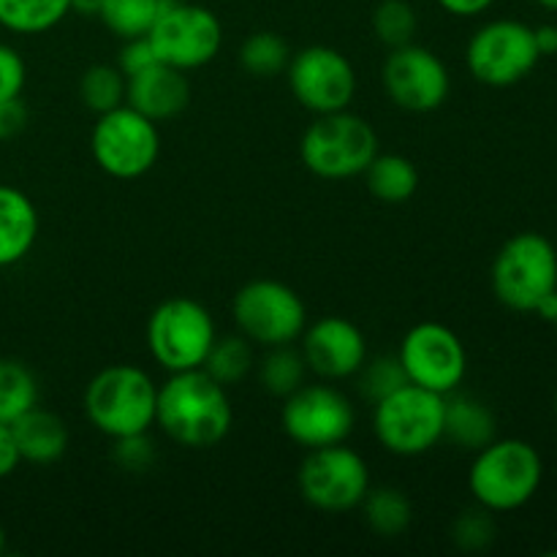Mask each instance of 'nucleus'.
<instances>
[{"instance_id":"23","label":"nucleus","mask_w":557,"mask_h":557,"mask_svg":"<svg viewBox=\"0 0 557 557\" xmlns=\"http://www.w3.org/2000/svg\"><path fill=\"white\" fill-rule=\"evenodd\" d=\"M359 509L370 531L381 539L403 536L413 520L411 498L397 487H370Z\"/></svg>"},{"instance_id":"8","label":"nucleus","mask_w":557,"mask_h":557,"mask_svg":"<svg viewBox=\"0 0 557 557\" xmlns=\"http://www.w3.org/2000/svg\"><path fill=\"white\" fill-rule=\"evenodd\" d=\"M92 161L114 180H139L156 166L161 156L158 123L136 112L134 107L112 109L98 114L90 134Z\"/></svg>"},{"instance_id":"20","label":"nucleus","mask_w":557,"mask_h":557,"mask_svg":"<svg viewBox=\"0 0 557 557\" xmlns=\"http://www.w3.org/2000/svg\"><path fill=\"white\" fill-rule=\"evenodd\" d=\"M498 438V419L493 408L473 395H446L444 413V441L457 449L479 451Z\"/></svg>"},{"instance_id":"5","label":"nucleus","mask_w":557,"mask_h":557,"mask_svg":"<svg viewBox=\"0 0 557 557\" xmlns=\"http://www.w3.org/2000/svg\"><path fill=\"white\" fill-rule=\"evenodd\" d=\"M446 395L411 384L373 403L375 441L389 455L422 457L444 441Z\"/></svg>"},{"instance_id":"28","label":"nucleus","mask_w":557,"mask_h":557,"mask_svg":"<svg viewBox=\"0 0 557 557\" xmlns=\"http://www.w3.org/2000/svg\"><path fill=\"white\" fill-rule=\"evenodd\" d=\"M305 373L308 364L299 348L292 346H275L267 351V357L259 364V381L264 392L272 397H288L305 384Z\"/></svg>"},{"instance_id":"16","label":"nucleus","mask_w":557,"mask_h":557,"mask_svg":"<svg viewBox=\"0 0 557 557\" xmlns=\"http://www.w3.org/2000/svg\"><path fill=\"white\" fill-rule=\"evenodd\" d=\"M381 85L389 101L406 112H435L451 92V76L444 60L419 44L389 49L381 69Z\"/></svg>"},{"instance_id":"3","label":"nucleus","mask_w":557,"mask_h":557,"mask_svg":"<svg viewBox=\"0 0 557 557\" xmlns=\"http://www.w3.org/2000/svg\"><path fill=\"white\" fill-rule=\"evenodd\" d=\"M87 422L107 438L139 435L156 424L158 386L150 373L136 364H109L98 370L87 384Z\"/></svg>"},{"instance_id":"30","label":"nucleus","mask_w":557,"mask_h":557,"mask_svg":"<svg viewBox=\"0 0 557 557\" xmlns=\"http://www.w3.org/2000/svg\"><path fill=\"white\" fill-rule=\"evenodd\" d=\"M288 60H292L288 44L277 33L270 30L253 33L239 47V63H243V69L250 76H259V79H270V76L283 74L288 69Z\"/></svg>"},{"instance_id":"19","label":"nucleus","mask_w":557,"mask_h":557,"mask_svg":"<svg viewBox=\"0 0 557 557\" xmlns=\"http://www.w3.org/2000/svg\"><path fill=\"white\" fill-rule=\"evenodd\" d=\"M38 210L14 185H0V270L27 259L38 239Z\"/></svg>"},{"instance_id":"15","label":"nucleus","mask_w":557,"mask_h":557,"mask_svg":"<svg viewBox=\"0 0 557 557\" xmlns=\"http://www.w3.org/2000/svg\"><path fill=\"white\" fill-rule=\"evenodd\" d=\"M288 87L299 107L313 114L341 112L357 96V71L351 60L332 47H305L288 60Z\"/></svg>"},{"instance_id":"11","label":"nucleus","mask_w":557,"mask_h":557,"mask_svg":"<svg viewBox=\"0 0 557 557\" xmlns=\"http://www.w3.org/2000/svg\"><path fill=\"white\" fill-rule=\"evenodd\" d=\"M305 504L324 515H343L359 509L370 490V468L359 451L346 444L310 449L297 473Z\"/></svg>"},{"instance_id":"31","label":"nucleus","mask_w":557,"mask_h":557,"mask_svg":"<svg viewBox=\"0 0 557 557\" xmlns=\"http://www.w3.org/2000/svg\"><path fill=\"white\" fill-rule=\"evenodd\" d=\"M417 11L408 0H381L373 11V33L384 47H406L417 36Z\"/></svg>"},{"instance_id":"17","label":"nucleus","mask_w":557,"mask_h":557,"mask_svg":"<svg viewBox=\"0 0 557 557\" xmlns=\"http://www.w3.org/2000/svg\"><path fill=\"white\" fill-rule=\"evenodd\" d=\"M305 364L321 381L354 379L368 359V341L354 321L343 315H324L302 332Z\"/></svg>"},{"instance_id":"4","label":"nucleus","mask_w":557,"mask_h":557,"mask_svg":"<svg viewBox=\"0 0 557 557\" xmlns=\"http://www.w3.org/2000/svg\"><path fill=\"white\" fill-rule=\"evenodd\" d=\"M375 156H379V136L373 125L348 109L315 114L299 141V158L308 172L321 180L359 177Z\"/></svg>"},{"instance_id":"34","label":"nucleus","mask_w":557,"mask_h":557,"mask_svg":"<svg viewBox=\"0 0 557 557\" xmlns=\"http://www.w3.org/2000/svg\"><path fill=\"white\" fill-rule=\"evenodd\" d=\"M112 460L120 471L145 473L150 471L152 462H156V446H152V441L147 438V433L114 438Z\"/></svg>"},{"instance_id":"44","label":"nucleus","mask_w":557,"mask_h":557,"mask_svg":"<svg viewBox=\"0 0 557 557\" xmlns=\"http://www.w3.org/2000/svg\"><path fill=\"white\" fill-rule=\"evenodd\" d=\"M5 553V531H3V525H0V555Z\"/></svg>"},{"instance_id":"13","label":"nucleus","mask_w":557,"mask_h":557,"mask_svg":"<svg viewBox=\"0 0 557 557\" xmlns=\"http://www.w3.org/2000/svg\"><path fill=\"white\" fill-rule=\"evenodd\" d=\"M281 424L288 438L302 449L346 444L357 424L351 400L332 384H302L283 397Z\"/></svg>"},{"instance_id":"39","label":"nucleus","mask_w":557,"mask_h":557,"mask_svg":"<svg viewBox=\"0 0 557 557\" xmlns=\"http://www.w3.org/2000/svg\"><path fill=\"white\" fill-rule=\"evenodd\" d=\"M435 3H438L446 14L468 20V16L484 14V11H487L495 0H435Z\"/></svg>"},{"instance_id":"12","label":"nucleus","mask_w":557,"mask_h":557,"mask_svg":"<svg viewBox=\"0 0 557 557\" xmlns=\"http://www.w3.org/2000/svg\"><path fill=\"white\" fill-rule=\"evenodd\" d=\"M542 60L533 27L517 20H493L479 27L466 47L473 79L487 87H511L525 79Z\"/></svg>"},{"instance_id":"1","label":"nucleus","mask_w":557,"mask_h":557,"mask_svg":"<svg viewBox=\"0 0 557 557\" xmlns=\"http://www.w3.org/2000/svg\"><path fill=\"white\" fill-rule=\"evenodd\" d=\"M156 424L169 441L185 449H212L234 424V406L228 386L218 384L207 370L169 373L158 386Z\"/></svg>"},{"instance_id":"27","label":"nucleus","mask_w":557,"mask_h":557,"mask_svg":"<svg viewBox=\"0 0 557 557\" xmlns=\"http://www.w3.org/2000/svg\"><path fill=\"white\" fill-rule=\"evenodd\" d=\"M166 0H103L98 20L117 38L147 36Z\"/></svg>"},{"instance_id":"21","label":"nucleus","mask_w":557,"mask_h":557,"mask_svg":"<svg viewBox=\"0 0 557 557\" xmlns=\"http://www.w3.org/2000/svg\"><path fill=\"white\" fill-rule=\"evenodd\" d=\"M16 446H20L22 462L33 466H52L69 449V428L63 419L44 408H33L25 417L11 424Z\"/></svg>"},{"instance_id":"40","label":"nucleus","mask_w":557,"mask_h":557,"mask_svg":"<svg viewBox=\"0 0 557 557\" xmlns=\"http://www.w3.org/2000/svg\"><path fill=\"white\" fill-rule=\"evenodd\" d=\"M539 54H557V25H539L533 27Z\"/></svg>"},{"instance_id":"26","label":"nucleus","mask_w":557,"mask_h":557,"mask_svg":"<svg viewBox=\"0 0 557 557\" xmlns=\"http://www.w3.org/2000/svg\"><path fill=\"white\" fill-rule=\"evenodd\" d=\"M38 406V381L25 362L0 359V422L14 424Z\"/></svg>"},{"instance_id":"18","label":"nucleus","mask_w":557,"mask_h":557,"mask_svg":"<svg viewBox=\"0 0 557 557\" xmlns=\"http://www.w3.org/2000/svg\"><path fill=\"white\" fill-rule=\"evenodd\" d=\"M125 103L150 117L152 123H163V120L177 117L188 109L190 82L185 71L156 63L139 74L128 76Z\"/></svg>"},{"instance_id":"7","label":"nucleus","mask_w":557,"mask_h":557,"mask_svg":"<svg viewBox=\"0 0 557 557\" xmlns=\"http://www.w3.org/2000/svg\"><path fill=\"white\" fill-rule=\"evenodd\" d=\"M218 330L205 305L188 297H172L147 319V348L166 373L199 370L215 343Z\"/></svg>"},{"instance_id":"43","label":"nucleus","mask_w":557,"mask_h":557,"mask_svg":"<svg viewBox=\"0 0 557 557\" xmlns=\"http://www.w3.org/2000/svg\"><path fill=\"white\" fill-rule=\"evenodd\" d=\"M542 9H549V11H557V0H536Z\"/></svg>"},{"instance_id":"38","label":"nucleus","mask_w":557,"mask_h":557,"mask_svg":"<svg viewBox=\"0 0 557 557\" xmlns=\"http://www.w3.org/2000/svg\"><path fill=\"white\" fill-rule=\"evenodd\" d=\"M20 462L22 455L20 446H16L14 430H11V424L0 422V479H9L20 468Z\"/></svg>"},{"instance_id":"32","label":"nucleus","mask_w":557,"mask_h":557,"mask_svg":"<svg viewBox=\"0 0 557 557\" xmlns=\"http://www.w3.org/2000/svg\"><path fill=\"white\" fill-rule=\"evenodd\" d=\"M354 379H357L362 397H368L370 403H379L381 397L392 395V392L408 384V375L397 357L364 359V364L359 368V373Z\"/></svg>"},{"instance_id":"37","label":"nucleus","mask_w":557,"mask_h":557,"mask_svg":"<svg viewBox=\"0 0 557 557\" xmlns=\"http://www.w3.org/2000/svg\"><path fill=\"white\" fill-rule=\"evenodd\" d=\"M27 125V107L22 101V96L16 98H3L0 101V141L14 139L16 134H22Z\"/></svg>"},{"instance_id":"22","label":"nucleus","mask_w":557,"mask_h":557,"mask_svg":"<svg viewBox=\"0 0 557 557\" xmlns=\"http://www.w3.org/2000/svg\"><path fill=\"white\" fill-rule=\"evenodd\" d=\"M364 183L370 194L384 205H403L417 194L419 172L411 158L397 156V152H386V156L379 152L364 169Z\"/></svg>"},{"instance_id":"29","label":"nucleus","mask_w":557,"mask_h":557,"mask_svg":"<svg viewBox=\"0 0 557 557\" xmlns=\"http://www.w3.org/2000/svg\"><path fill=\"white\" fill-rule=\"evenodd\" d=\"M125 90H128V76L117 65L96 63L79 76V98L90 112L103 114L123 107Z\"/></svg>"},{"instance_id":"6","label":"nucleus","mask_w":557,"mask_h":557,"mask_svg":"<svg viewBox=\"0 0 557 557\" xmlns=\"http://www.w3.org/2000/svg\"><path fill=\"white\" fill-rule=\"evenodd\" d=\"M493 292L500 305L517 313H536L557 288V250L544 234L520 232L495 253Z\"/></svg>"},{"instance_id":"45","label":"nucleus","mask_w":557,"mask_h":557,"mask_svg":"<svg viewBox=\"0 0 557 557\" xmlns=\"http://www.w3.org/2000/svg\"><path fill=\"white\" fill-rule=\"evenodd\" d=\"M555 419H557V395H555Z\"/></svg>"},{"instance_id":"42","label":"nucleus","mask_w":557,"mask_h":557,"mask_svg":"<svg viewBox=\"0 0 557 557\" xmlns=\"http://www.w3.org/2000/svg\"><path fill=\"white\" fill-rule=\"evenodd\" d=\"M103 0H71V11H79L85 16H98Z\"/></svg>"},{"instance_id":"10","label":"nucleus","mask_w":557,"mask_h":557,"mask_svg":"<svg viewBox=\"0 0 557 557\" xmlns=\"http://www.w3.org/2000/svg\"><path fill=\"white\" fill-rule=\"evenodd\" d=\"M147 38L156 49L158 63L188 74L218 58L223 47V27L205 5L166 0Z\"/></svg>"},{"instance_id":"2","label":"nucleus","mask_w":557,"mask_h":557,"mask_svg":"<svg viewBox=\"0 0 557 557\" xmlns=\"http://www.w3.org/2000/svg\"><path fill=\"white\" fill-rule=\"evenodd\" d=\"M544 479L542 455L520 438H495L476 451L468 471L473 500L493 515H509L536 498Z\"/></svg>"},{"instance_id":"9","label":"nucleus","mask_w":557,"mask_h":557,"mask_svg":"<svg viewBox=\"0 0 557 557\" xmlns=\"http://www.w3.org/2000/svg\"><path fill=\"white\" fill-rule=\"evenodd\" d=\"M232 315L239 335L261 348L292 346L308 326V310H305L302 297L292 286L270 281V277L245 283L234 294Z\"/></svg>"},{"instance_id":"36","label":"nucleus","mask_w":557,"mask_h":557,"mask_svg":"<svg viewBox=\"0 0 557 557\" xmlns=\"http://www.w3.org/2000/svg\"><path fill=\"white\" fill-rule=\"evenodd\" d=\"M156 63H158L156 49H152L150 38L147 36L125 38L123 47H120V52H117V69L123 71L125 76L139 74V71L150 69V65H156Z\"/></svg>"},{"instance_id":"25","label":"nucleus","mask_w":557,"mask_h":557,"mask_svg":"<svg viewBox=\"0 0 557 557\" xmlns=\"http://www.w3.org/2000/svg\"><path fill=\"white\" fill-rule=\"evenodd\" d=\"M253 368H256L253 343H250L245 335L215 337L205 364H201V370H207L218 384L228 386V389L243 384V381L253 373Z\"/></svg>"},{"instance_id":"14","label":"nucleus","mask_w":557,"mask_h":557,"mask_svg":"<svg viewBox=\"0 0 557 557\" xmlns=\"http://www.w3.org/2000/svg\"><path fill=\"white\" fill-rule=\"evenodd\" d=\"M408 381L422 389L451 395L468 373V351L460 335L438 321H422L406 332L397 351Z\"/></svg>"},{"instance_id":"35","label":"nucleus","mask_w":557,"mask_h":557,"mask_svg":"<svg viewBox=\"0 0 557 557\" xmlns=\"http://www.w3.org/2000/svg\"><path fill=\"white\" fill-rule=\"evenodd\" d=\"M27 82V69L22 54L9 44H0V101L22 96Z\"/></svg>"},{"instance_id":"33","label":"nucleus","mask_w":557,"mask_h":557,"mask_svg":"<svg viewBox=\"0 0 557 557\" xmlns=\"http://www.w3.org/2000/svg\"><path fill=\"white\" fill-rule=\"evenodd\" d=\"M498 536L495 528L493 511L476 504V509H466L455 522H451V542L462 549V553H482Z\"/></svg>"},{"instance_id":"24","label":"nucleus","mask_w":557,"mask_h":557,"mask_svg":"<svg viewBox=\"0 0 557 557\" xmlns=\"http://www.w3.org/2000/svg\"><path fill=\"white\" fill-rule=\"evenodd\" d=\"M71 14V0H0V27L20 36H38Z\"/></svg>"},{"instance_id":"41","label":"nucleus","mask_w":557,"mask_h":557,"mask_svg":"<svg viewBox=\"0 0 557 557\" xmlns=\"http://www.w3.org/2000/svg\"><path fill=\"white\" fill-rule=\"evenodd\" d=\"M536 313L542 315L544 321H549V324H555V326H557V288H555L553 294H549L547 299H544L542 308H539Z\"/></svg>"}]
</instances>
